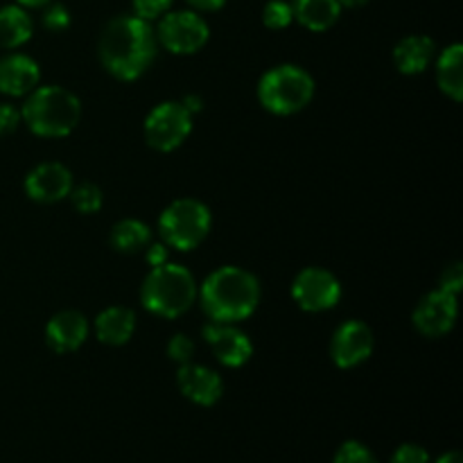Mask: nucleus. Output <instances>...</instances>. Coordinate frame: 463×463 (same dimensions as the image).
Listing matches in <instances>:
<instances>
[{"label": "nucleus", "mask_w": 463, "mask_h": 463, "mask_svg": "<svg viewBox=\"0 0 463 463\" xmlns=\"http://www.w3.org/2000/svg\"><path fill=\"white\" fill-rule=\"evenodd\" d=\"M156 32L152 23L127 14L107 23L99 36V61L116 80L134 81L156 59Z\"/></svg>", "instance_id": "f257e3e1"}, {"label": "nucleus", "mask_w": 463, "mask_h": 463, "mask_svg": "<svg viewBox=\"0 0 463 463\" xmlns=\"http://www.w3.org/2000/svg\"><path fill=\"white\" fill-rule=\"evenodd\" d=\"M260 294L256 276L235 265L215 269L197 289L203 312L217 324H240L249 319L260 306Z\"/></svg>", "instance_id": "f03ea898"}, {"label": "nucleus", "mask_w": 463, "mask_h": 463, "mask_svg": "<svg viewBox=\"0 0 463 463\" xmlns=\"http://www.w3.org/2000/svg\"><path fill=\"white\" fill-rule=\"evenodd\" d=\"M21 120L41 138H63L81 120V102L63 86H36L21 109Z\"/></svg>", "instance_id": "7ed1b4c3"}, {"label": "nucleus", "mask_w": 463, "mask_h": 463, "mask_svg": "<svg viewBox=\"0 0 463 463\" xmlns=\"http://www.w3.org/2000/svg\"><path fill=\"white\" fill-rule=\"evenodd\" d=\"M197 280L176 262H165L161 267H152L140 285V303L152 315L163 319H176L185 315L197 301Z\"/></svg>", "instance_id": "20e7f679"}, {"label": "nucleus", "mask_w": 463, "mask_h": 463, "mask_svg": "<svg viewBox=\"0 0 463 463\" xmlns=\"http://www.w3.org/2000/svg\"><path fill=\"white\" fill-rule=\"evenodd\" d=\"M315 98V80L294 63H280L267 71L258 81V99L274 116H294Z\"/></svg>", "instance_id": "39448f33"}, {"label": "nucleus", "mask_w": 463, "mask_h": 463, "mask_svg": "<svg viewBox=\"0 0 463 463\" xmlns=\"http://www.w3.org/2000/svg\"><path fill=\"white\" fill-rule=\"evenodd\" d=\"M213 226L211 208L199 199H175L158 217L161 242L176 251H193L208 238Z\"/></svg>", "instance_id": "423d86ee"}, {"label": "nucleus", "mask_w": 463, "mask_h": 463, "mask_svg": "<svg viewBox=\"0 0 463 463\" xmlns=\"http://www.w3.org/2000/svg\"><path fill=\"white\" fill-rule=\"evenodd\" d=\"M211 39V27L194 9L167 12L158 18L156 41L172 54H194Z\"/></svg>", "instance_id": "0eeeda50"}, {"label": "nucleus", "mask_w": 463, "mask_h": 463, "mask_svg": "<svg viewBox=\"0 0 463 463\" xmlns=\"http://www.w3.org/2000/svg\"><path fill=\"white\" fill-rule=\"evenodd\" d=\"M193 131V113L181 102H161L145 118V140L156 152H175Z\"/></svg>", "instance_id": "6e6552de"}, {"label": "nucleus", "mask_w": 463, "mask_h": 463, "mask_svg": "<svg viewBox=\"0 0 463 463\" xmlns=\"http://www.w3.org/2000/svg\"><path fill=\"white\" fill-rule=\"evenodd\" d=\"M292 298L306 312L333 310L342 298V283L324 267H307L294 279Z\"/></svg>", "instance_id": "1a4fd4ad"}, {"label": "nucleus", "mask_w": 463, "mask_h": 463, "mask_svg": "<svg viewBox=\"0 0 463 463\" xmlns=\"http://www.w3.org/2000/svg\"><path fill=\"white\" fill-rule=\"evenodd\" d=\"M375 348L373 330L360 319H348L335 330L330 342V357L339 369H355L364 364Z\"/></svg>", "instance_id": "9d476101"}, {"label": "nucleus", "mask_w": 463, "mask_h": 463, "mask_svg": "<svg viewBox=\"0 0 463 463\" xmlns=\"http://www.w3.org/2000/svg\"><path fill=\"white\" fill-rule=\"evenodd\" d=\"M457 315H459L457 294L446 292V289H434V292L425 294L420 298L414 315H411V321H414V328L420 335L437 339L455 328Z\"/></svg>", "instance_id": "9b49d317"}, {"label": "nucleus", "mask_w": 463, "mask_h": 463, "mask_svg": "<svg viewBox=\"0 0 463 463\" xmlns=\"http://www.w3.org/2000/svg\"><path fill=\"white\" fill-rule=\"evenodd\" d=\"M202 335L220 364L229 366V369H240V366H244L251 360V337L244 330H240L235 324H217V321H211V324L203 326Z\"/></svg>", "instance_id": "f8f14e48"}, {"label": "nucleus", "mask_w": 463, "mask_h": 463, "mask_svg": "<svg viewBox=\"0 0 463 463\" xmlns=\"http://www.w3.org/2000/svg\"><path fill=\"white\" fill-rule=\"evenodd\" d=\"M72 190V175L61 163H41L25 176V194L36 203H57Z\"/></svg>", "instance_id": "ddd939ff"}, {"label": "nucleus", "mask_w": 463, "mask_h": 463, "mask_svg": "<svg viewBox=\"0 0 463 463\" xmlns=\"http://www.w3.org/2000/svg\"><path fill=\"white\" fill-rule=\"evenodd\" d=\"M176 384L179 392L188 398L190 402L199 407H213L220 402L222 393H224V380L217 371L208 369L203 364H181L176 371Z\"/></svg>", "instance_id": "4468645a"}, {"label": "nucleus", "mask_w": 463, "mask_h": 463, "mask_svg": "<svg viewBox=\"0 0 463 463\" xmlns=\"http://www.w3.org/2000/svg\"><path fill=\"white\" fill-rule=\"evenodd\" d=\"M41 68L32 57L12 52L0 57V93L9 98L30 95L39 86Z\"/></svg>", "instance_id": "2eb2a0df"}, {"label": "nucleus", "mask_w": 463, "mask_h": 463, "mask_svg": "<svg viewBox=\"0 0 463 463\" xmlns=\"http://www.w3.org/2000/svg\"><path fill=\"white\" fill-rule=\"evenodd\" d=\"M89 339V319L77 310H61L45 326V342L54 353H75Z\"/></svg>", "instance_id": "dca6fc26"}, {"label": "nucleus", "mask_w": 463, "mask_h": 463, "mask_svg": "<svg viewBox=\"0 0 463 463\" xmlns=\"http://www.w3.org/2000/svg\"><path fill=\"white\" fill-rule=\"evenodd\" d=\"M434 54H437V45L430 36L411 34L398 41L393 48V61L402 75H420L432 63Z\"/></svg>", "instance_id": "f3484780"}, {"label": "nucleus", "mask_w": 463, "mask_h": 463, "mask_svg": "<svg viewBox=\"0 0 463 463\" xmlns=\"http://www.w3.org/2000/svg\"><path fill=\"white\" fill-rule=\"evenodd\" d=\"M136 330L134 310L125 306H111L102 310L95 319V335L107 346H125Z\"/></svg>", "instance_id": "a211bd4d"}, {"label": "nucleus", "mask_w": 463, "mask_h": 463, "mask_svg": "<svg viewBox=\"0 0 463 463\" xmlns=\"http://www.w3.org/2000/svg\"><path fill=\"white\" fill-rule=\"evenodd\" d=\"M294 21L310 32H326L342 16V5L337 0H292Z\"/></svg>", "instance_id": "6ab92c4d"}, {"label": "nucleus", "mask_w": 463, "mask_h": 463, "mask_svg": "<svg viewBox=\"0 0 463 463\" xmlns=\"http://www.w3.org/2000/svg\"><path fill=\"white\" fill-rule=\"evenodd\" d=\"M439 89L455 102L463 99V45L452 43L437 59Z\"/></svg>", "instance_id": "aec40b11"}, {"label": "nucleus", "mask_w": 463, "mask_h": 463, "mask_svg": "<svg viewBox=\"0 0 463 463\" xmlns=\"http://www.w3.org/2000/svg\"><path fill=\"white\" fill-rule=\"evenodd\" d=\"M34 23L21 5L0 7V48L16 50L32 39Z\"/></svg>", "instance_id": "412c9836"}, {"label": "nucleus", "mask_w": 463, "mask_h": 463, "mask_svg": "<svg viewBox=\"0 0 463 463\" xmlns=\"http://www.w3.org/2000/svg\"><path fill=\"white\" fill-rule=\"evenodd\" d=\"M109 242L120 253H138L152 244V229L140 220H120L113 224Z\"/></svg>", "instance_id": "4be33fe9"}, {"label": "nucleus", "mask_w": 463, "mask_h": 463, "mask_svg": "<svg viewBox=\"0 0 463 463\" xmlns=\"http://www.w3.org/2000/svg\"><path fill=\"white\" fill-rule=\"evenodd\" d=\"M68 197H71L75 211L81 213V215H93V213H98L104 203L102 190H99L95 184L72 185V190Z\"/></svg>", "instance_id": "5701e85b"}, {"label": "nucleus", "mask_w": 463, "mask_h": 463, "mask_svg": "<svg viewBox=\"0 0 463 463\" xmlns=\"http://www.w3.org/2000/svg\"><path fill=\"white\" fill-rule=\"evenodd\" d=\"M294 12L292 5L285 3V0H269L262 9V23H265L269 30H285V27L292 25Z\"/></svg>", "instance_id": "b1692460"}, {"label": "nucleus", "mask_w": 463, "mask_h": 463, "mask_svg": "<svg viewBox=\"0 0 463 463\" xmlns=\"http://www.w3.org/2000/svg\"><path fill=\"white\" fill-rule=\"evenodd\" d=\"M333 463H378L373 452L360 441H346L342 443L337 452H335Z\"/></svg>", "instance_id": "393cba45"}, {"label": "nucleus", "mask_w": 463, "mask_h": 463, "mask_svg": "<svg viewBox=\"0 0 463 463\" xmlns=\"http://www.w3.org/2000/svg\"><path fill=\"white\" fill-rule=\"evenodd\" d=\"M193 355H194L193 339L184 333L172 335L170 342H167V357L181 366V364H188V362H193Z\"/></svg>", "instance_id": "a878e982"}, {"label": "nucleus", "mask_w": 463, "mask_h": 463, "mask_svg": "<svg viewBox=\"0 0 463 463\" xmlns=\"http://www.w3.org/2000/svg\"><path fill=\"white\" fill-rule=\"evenodd\" d=\"M172 3H175V0H131V7H134V16L152 23L158 21L163 14L170 12Z\"/></svg>", "instance_id": "bb28decb"}, {"label": "nucleus", "mask_w": 463, "mask_h": 463, "mask_svg": "<svg viewBox=\"0 0 463 463\" xmlns=\"http://www.w3.org/2000/svg\"><path fill=\"white\" fill-rule=\"evenodd\" d=\"M392 463H432L430 461V452L419 443H402L396 452H393Z\"/></svg>", "instance_id": "cd10ccee"}, {"label": "nucleus", "mask_w": 463, "mask_h": 463, "mask_svg": "<svg viewBox=\"0 0 463 463\" xmlns=\"http://www.w3.org/2000/svg\"><path fill=\"white\" fill-rule=\"evenodd\" d=\"M43 25L50 32H63L71 25V12L63 5H50L43 14Z\"/></svg>", "instance_id": "c85d7f7f"}, {"label": "nucleus", "mask_w": 463, "mask_h": 463, "mask_svg": "<svg viewBox=\"0 0 463 463\" xmlns=\"http://www.w3.org/2000/svg\"><path fill=\"white\" fill-rule=\"evenodd\" d=\"M463 288V265L461 262H452L443 269L441 280H439V289H446L450 294H459Z\"/></svg>", "instance_id": "c756f323"}, {"label": "nucleus", "mask_w": 463, "mask_h": 463, "mask_svg": "<svg viewBox=\"0 0 463 463\" xmlns=\"http://www.w3.org/2000/svg\"><path fill=\"white\" fill-rule=\"evenodd\" d=\"M21 111L14 104L0 102V136H9L21 125Z\"/></svg>", "instance_id": "7c9ffc66"}, {"label": "nucleus", "mask_w": 463, "mask_h": 463, "mask_svg": "<svg viewBox=\"0 0 463 463\" xmlns=\"http://www.w3.org/2000/svg\"><path fill=\"white\" fill-rule=\"evenodd\" d=\"M145 260L149 267H161L165 262H170V247L163 242H152L145 249Z\"/></svg>", "instance_id": "2f4dec72"}, {"label": "nucleus", "mask_w": 463, "mask_h": 463, "mask_svg": "<svg viewBox=\"0 0 463 463\" xmlns=\"http://www.w3.org/2000/svg\"><path fill=\"white\" fill-rule=\"evenodd\" d=\"M194 12H217L224 7L226 0H185Z\"/></svg>", "instance_id": "473e14b6"}, {"label": "nucleus", "mask_w": 463, "mask_h": 463, "mask_svg": "<svg viewBox=\"0 0 463 463\" xmlns=\"http://www.w3.org/2000/svg\"><path fill=\"white\" fill-rule=\"evenodd\" d=\"M181 104H184V107L188 109V111L193 113V116L197 111H202V98H199V95H185L184 102H181Z\"/></svg>", "instance_id": "72a5a7b5"}, {"label": "nucleus", "mask_w": 463, "mask_h": 463, "mask_svg": "<svg viewBox=\"0 0 463 463\" xmlns=\"http://www.w3.org/2000/svg\"><path fill=\"white\" fill-rule=\"evenodd\" d=\"M437 463H463V459H461V452H457V450L446 452V455L439 457Z\"/></svg>", "instance_id": "f704fd0d"}, {"label": "nucleus", "mask_w": 463, "mask_h": 463, "mask_svg": "<svg viewBox=\"0 0 463 463\" xmlns=\"http://www.w3.org/2000/svg\"><path fill=\"white\" fill-rule=\"evenodd\" d=\"M18 5H21V7H45V5L50 3V0H16Z\"/></svg>", "instance_id": "c9c22d12"}, {"label": "nucleus", "mask_w": 463, "mask_h": 463, "mask_svg": "<svg viewBox=\"0 0 463 463\" xmlns=\"http://www.w3.org/2000/svg\"><path fill=\"white\" fill-rule=\"evenodd\" d=\"M337 3L342 5V7L355 9V7H364V5L369 3V0H337Z\"/></svg>", "instance_id": "e433bc0d"}]
</instances>
